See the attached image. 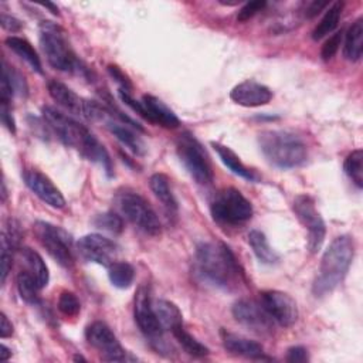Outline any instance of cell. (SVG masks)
Masks as SVG:
<instances>
[{
	"instance_id": "obj_1",
	"label": "cell",
	"mask_w": 363,
	"mask_h": 363,
	"mask_svg": "<svg viewBox=\"0 0 363 363\" xmlns=\"http://www.w3.org/2000/svg\"><path fill=\"white\" fill-rule=\"evenodd\" d=\"M194 272L200 281L233 292L245 284V275L238 259L224 242H201L196 248Z\"/></svg>"
},
{
	"instance_id": "obj_2",
	"label": "cell",
	"mask_w": 363,
	"mask_h": 363,
	"mask_svg": "<svg viewBox=\"0 0 363 363\" xmlns=\"http://www.w3.org/2000/svg\"><path fill=\"white\" fill-rule=\"evenodd\" d=\"M43 119L65 146L75 149L85 159L102 166L108 177L113 174L108 150L84 125L54 106L43 108Z\"/></svg>"
},
{
	"instance_id": "obj_3",
	"label": "cell",
	"mask_w": 363,
	"mask_h": 363,
	"mask_svg": "<svg viewBox=\"0 0 363 363\" xmlns=\"http://www.w3.org/2000/svg\"><path fill=\"white\" fill-rule=\"evenodd\" d=\"M353 257V238L347 234L336 237L322 255L318 275L312 284V294L316 298H320L336 289L345 279Z\"/></svg>"
},
{
	"instance_id": "obj_4",
	"label": "cell",
	"mask_w": 363,
	"mask_h": 363,
	"mask_svg": "<svg viewBox=\"0 0 363 363\" xmlns=\"http://www.w3.org/2000/svg\"><path fill=\"white\" fill-rule=\"evenodd\" d=\"M264 157L279 169H294L306 163L308 146L301 136L289 130H264L258 135Z\"/></svg>"
},
{
	"instance_id": "obj_5",
	"label": "cell",
	"mask_w": 363,
	"mask_h": 363,
	"mask_svg": "<svg viewBox=\"0 0 363 363\" xmlns=\"http://www.w3.org/2000/svg\"><path fill=\"white\" fill-rule=\"evenodd\" d=\"M38 34L40 47L52 68L64 72H75L79 75L86 74V68L74 54L62 27L45 20L40 23Z\"/></svg>"
},
{
	"instance_id": "obj_6",
	"label": "cell",
	"mask_w": 363,
	"mask_h": 363,
	"mask_svg": "<svg viewBox=\"0 0 363 363\" xmlns=\"http://www.w3.org/2000/svg\"><path fill=\"white\" fill-rule=\"evenodd\" d=\"M210 213L214 221L225 225L247 223L254 213L251 201L237 189L224 187L216 191L210 200Z\"/></svg>"
},
{
	"instance_id": "obj_7",
	"label": "cell",
	"mask_w": 363,
	"mask_h": 363,
	"mask_svg": "<svg viewBox=\"0 0 363 363\" xmlns=\"http://www.w3.org/2000/svg\"><path fill=\"white\" fill-rule=\"evenodd\" d=\"M176 153L197 184H208L213 182V167L203 145L190 132H182L176 139Z\"/></svg>"
},
{
	"instance_id": "obj_8",
	"label": "cell",
	"mask_w": 363,
	"mask_h": 363,
	"mask_svg": "<svg viewBox=\"0 0 363 363\" xmlns=\"http://www.w3.org/2000/svg\"><path fill=\"white\" fill-rule=\"evenodd\" d=\"M122 214L140 231L156 237L162 233L160 220L150 203L136 191L123 190L116 197Z\"/></svg>"
},
{
	"instance_id": "obj_9",
	"label": "cell",
	"mask_w": 363,
	"mask_h": 363,
	"mask_svg": "<svg viewBox=\"0 0 363 363\" xmlns=\"http://www.w3.org/2000/svg\"><path fill=\"white\" fill-rule=\"evenodd\" d=\"M34 234L45 251L61 267L67 269L74 267L72 238L64 228L38 220L34 224Z\"/></svg>"
},
{
	"instance_id": "obj_10",
	"label": "cell",
	"mask_w": 363,
	"mask_h": 363,
	"mask_svg": "<svg viewBox=\"0 0 363 363\" xmlns=\"http://www.w3.org/2000/svg\"><path fill=\"white\" fill-rule=\"evenodd\" d=\"M135 320L140 332L145 335L146 339H149L152 346L156 350H162L164 329L156 318L153 302L150 299V291L149 286L145 284L138 288L135 295Z\"/></svg>"
},
{
	"instance_id": "obj_11",
	"label": "cell",
	"mask_w": 363,
	"mask_h": 363,
	"mask_svg": "<svg viewBox=\"0 0 363 363\" xmlns=\"http://www.w3.org/2000/svg\"><path fill=\"white\" fill-rule=\"evenodd\" d=\"M294 211L301 224L308 230V248L312 254L318 252L325 241L326 225L319 211L315 207V201L308 194H299L294 200Z\"/></svg>"
},
{
	"instance_id": "obj_12",
	"label": "cell",
	"mask_w": 363,
	"mask_h": 363,
	"mask_svg": "<svg viewBox=\"0 0 363 363\" xmlns=\"http://www.w3.org/2000/svg\"><path fill=\"white\" fill-rule=\"evenodd\" d=\"M234 319L248 330L258 335H271L274 330V320L265 311L261 302L251 298L238 299L231 308Z\"/></svg>"
},
{
	"instance_id": "obj_13",
	"label": "cell",
	"mask_w": 363,
	"mask_h": 363,
	"mask_svg": "<svg viewBox=\"0 0 363 363\" xmlns=\"http://www.w3.org/2000/svg\"><path fill=\"white\" fill-rule=\"evenodd\" d=\"M85 339L95 350H98V353L104 360H108V362L126 360L125 349L122 347L116 335L112 332V329L106 323L101 320L92 322L85 329Z\"/></svg>"
},
{
	"instance_id": "obj_14",
	"label": "cell",
	"mask_w": 363,
	"mask_h": 363,
	"mask_svg": "<svg viewBox=\"0 0 363 363\" xmlns=\"http://www.w3.org/2000/svg\"><path fill=\"white\" fill-rule=\"evenodd\" d=\"M259 302L272 318L282 328H291L299 316L298 305L295 299L286 292L268 289L259 294Z\"/></svg>"
},
{
	"instance_id": "obj_15",
	"label": "cell",
	"mask_w": 363,
	"mask_h": 363,
	"mask_svg": "<svg viewBox=\"0 0 363 363\" xmlns=\"http://www.w3.org/2000/svg\"><path fill=\"white\" fill-rule=\"evenodd\" d=\"M78 254L88 262H94L102 267H109L116 261L118 245L102 234H86L77 241Z\"/></svg>"
},
{
	"instance_id": "obj_16",
	"label": "cell",
	"mask_w": 363,
	"mask_h": 363,
	"mask_svg": "<svg viewBox=\"0 0 363 363\" xmlns=\"http://www.w3.org/2000/svg\"><path fill=\"white\" fill-rule=\"evenodd\" d=\"M23 180L26 186L45 204L52 208H64L65 199L60 189L52 183V180L40 172L38 169L28 167L23 172Z\"/></svg>"
},
{
	"instance_id": "obj_17",
	"label": "cell",
	"mask_w": 363,
	"mask_h": 363,
	"mask_svg": "<svg viewBox=\"0 0 363 363\" xmlns=\"http://www.w3.org/2000/svg\"><path fill=\"white\" fill-rule=\"evenodd\" d=\"M230 98L237 105L245 108H257L267 105L272 99V91L261 82L245 79L231 89Z\"/></svg>"
},
{
	"instance_id": "obj_18",
	"label": "cell",
	"mask_w": 363,
	"mask_h": 363,
	"mask_svg": "<svg viewBox=\"0 0 363 363\" xmlns=\"http://www.w3.org/2000/svg\"><path fill=\"white\" fill-rule=\"evenodd\" d=\"M20 225L16 220L9 218L4 224L1 233V255H0V272H1V284L6 282L7 275L13 265V258L16 251H18L20 244Z\"/></svg>"
},
{
	"instance_id": "obj_19",
	"label": "cell",
	"mask_w": 363,
	"mask_h": 363,
	"mask_svg": "<svg viewBox=\"0 0 363 363\" xmlns=\"http://www.w3.org/2000/svg\"><path fill=\"white\" fill-rule=\"evenodd\" d=\"M48 94L52 98V101L64 108L65 111L78 115L81 118H85V104L86 99L81 98L77 92H74L69 86L62 84L61 81L51 79L47 85Z\"/></svg>"
},
{
	"instance_id": "obj_20",
	"label": "cell",
	"mask_w": 363,
	"mask_h": 363,
	"mask_svg": "<svg viewBox=\"0 0 363 363\" xmlns=\"http://www.w3.org/2000/svg\"><path fill=\"white\" fill-rule=\"evenodd\" d=\"M142 104H143L147 121L150 123H156L167 129H174L180 125V119L177 118V115L159 98L153 95H143Z\"/></svg>"
},
{
	"instance_id": "obj_21",
	"label": "cell",
	"mask_w": 363,
	"mask_h": 363,
	"mask_svg": "<svg viewBox=\"0 0 363 363\" xmlns=\"http://www.w3.org/2000/svg\"><path fill=\"white\" fill-rule=\"evenodd\" d=\"M102 122L105 123L106 129L130 152H133L138 156H143L146 153V146H145L143 140L138 136V133L133 130V128H128V125H125L119 121H115V118L111 115L109 109H108V115L105 116V119Z\"/></svg>"
},
{
	"instance_id": "obj_22",
	"label": "cell",
	"mask_w": 363,
	"mask_h": 363,
	"mask_svg": "<svg viewBox=\"0 0 363 363\" xmlns=\"http://www.w3.org/2000/svg\"><path fill=\"white\" fill-rule=\"evenodd\" d=\"M221 340L223 346L227 352L235 356H242L247 359H264L265 352L264 347L251 339H247L244 336L221 330Z\"/></svg>"
},
{
	"instance_id": "obj_23",
	"label": "cell",
	"mask_w": 363,
	"mask_h": 363,
	"mask_svg": "<svg viewBox=\"0 0 363 363\" xmlns=\"http://www.w3.org/2000/svg\"><path fill=\"white\" fill-rule=\"evenodd\" d=\"M211 146H213V149L216 150V153L218 155L221 163H223L231 173H234L235 176H238V177H241V179H244V180L252 182V183L259 182L258 173H257L255 170L247 167V166L241 162L240 156H238L234 150H231L228 146H224V145L217 143V142H211Z\"/></svg>"
},
{
	"instance_id": "obj_24",
	"label": "cell",
	"mask_w": 363,
	"mask_h": 363,
	"mask_svg": "<svg viewBox=\"0 0 363 363\" xmlns=\"http://www.w3.org/2000/svg\"><path fill=\"white\" fill-rule=\"evenodd\" d=\"M149 186H150L153 194L162 203L167 216L169 217H176L179 206H177V200H176V197H174V194L170 189L169 177L163 173H155L149 179Z\"/></svg>"
},
{
	"instance_id": "obj_25",
	"label": "cell",
	"mask_w": 363,
	"mask_h": 363,
	"mask_svg": "<svg viewBox=\"0 0 363 363\" xmlns=\"http://www.w3.org/2000/svg\"><path fill=\"white\" fill-rule=\"evenodd\" d=\"M18 252H20V258H21V264L24 265V269H27L35 278L41 289L45 288L50 281V272L41 255L28 247L20 248Z\"/></svg>"
},
{
	"instance_id": "obj_26",
	"label": "cell",
	"mask_w": 363,
	"mask_h": 363,
	"mask_svg": "<svg viewBox=\"0 0 363 363\" xmlns=\"http://www.w3.org/2000/svg\"><path fill=\"white\" fill-rule=\"evenodd\" d=\"M156 318L164 330H174L183 326V315L176 303L167 299H157L153 302Z\"/></svg>"
},
{
	"instance_id": "obj_27",
	"label": "cell",
	"mask_w": 363,
	"mask_h": 363,
	"mask_svg": "<svg viewBox=\"0 0 363 363\" xmlns=\"http://www.w3.org/2000/svg\"><path fill=\"white\" fill-rule=\"evenodd\" d=\"M363 54V18L359 17L347 28L343 43V55L349 61H359Z\"/></svg>"
},
{
	"instance_id": "obj_28",
	"label": "cell",
	"mask_w": 363,
	"mask_h": 363,
	"mask_svg": "<svg viewBox=\"0 0 363 363\" xmlns=\"http://www.w3.org/2000/svg\"><path fill=\"white\" fill-rule=\"evenodd\" d=\"M4 44L16 55H18L21 60H24L37 74H43V65H41L40 57H38L37 51L34 50V47L26 38H21L17 35H10L4 40Z\"/></svg>"
},
{
	"instance_id": "obj_29",
	"label": "cell",
	"mask_w": 363,
	"mask_h": 363,
	"mask_svg": "<svg viewBox=\"0 0 363 363\" xmlns=\"http://www.w3.org/2000/svg\"><path fill=\"white\" fill-rule=\"evenodd\" d=\"M248 244L259 262L272 265L279 261V255L272 250V247L269 245V242L262 231L251 230L248 233Z\"/></svg>"
},
{
	"instance_id": "obj_30",
	"label": "cell",
	"mask_w": 363,
	"mask_h": 363,
	"mask_svg": "<svg viewBox=\"0 0 363 363\" xmlns=\"http://www.w3.org/2000/svg\"><path fill=\"white\" fill-rule=\"evenodd\" d=\"M343 1H335L329 6V9L326 10L325 16L320 18V21L318 23V26L313 28L312 31V38L313 40H320L329 34H332L335 31V28L339 24L342 11H343Z\"/></svg>"
},
{
	"instance_id": "obj_31",
	"label": "cell",
	"mask_w": 363,
	"mask_h": 363,
	"mask_svg": "<svg viewBox=\"0 0 363 363\" xmlns=\"http://www.w3.org/2000/svg\"><path fill=\"white\" fill-rule=\"evenodd\" d=\"M16 286L18 291L20 298L31 305H37L40 302V296L38 292L41 291L38 282L35 281V278L27 271V269H21L18 271L17 277H16Z\"/></svg>"
},
{
	"instance_id": "obj_32",
	"label": "cell",
	"mask_w": 363,
	"mask_h": 363,
	"mask_svg": "<svg viewBox=\"0 0 363 363\" xmlns=\"http://www.w3.org/2000/svg\"><path fill=\"white\" fill-rule=\"evenodd\" d=\"M108 278L115 288L126 289L135 279V268L125 261H115L108 267Z\"/></svg>"
},
{
	"instance_id": "obj_33",
	"label": "cell",
	"mask_w": 363,
	"mask_h": 363,
	"mask_svg": "<svg viewBox=\"0 0 363 363\" xmlns=\"http://www.w3.org/2000/svg\"><path fill=\"white\" fill-rule=\"evenodd\" d=\"M172 333L187 354H190L193 357H204L210 353V349L207 346H204L201 342H199L189 332H186L183 326L176 328L174 330H172Z\"/></svg>"
},
{
	"instance_id": "obj_34",
	"label": "cell",
	"mask_w": 363,
	"mask_h": 363,
	"mask_svg": "<svg viewBox=\"0 0 363 363\" xmlns=\"http://www.w3.org/2000/svg\"><path fill=\"white\" fill-rule=\"evenodd\" d=\"M1 82L6 84L13 94H17L20 96H27L28 95V86L27 82L16 68L7 64V61L3 58V68H1Z\"/></svg>"
},
{
	"instance_id": "obj_35",
	"label": "cell",
	"mask_w": 363,
	"mask_h": 363,
	"mask_svg": "<svg viewBox=\"0 0 363 363\" xmlns=\"http://www.w3.org/2000/svg\"><path fill=\"white\" fill-rule=\"evenodd\" d=\"M343 170L347 177L359 187H363V150L356 149L349 153L343 162Z\"/></svg>"
},
{
	"instance_id": "obj_36",
	"label": "cell",
	"mask_w": 363,
	"mask_h": 363,
	"mask_svg": "<svg viewBox=\"0 0 363 363\" xmlns=\"http://www.w3.org/2000/svg\"><path fill=\"white\" fill-rule=\"evenodd\" d=\"M94 224H95V227L105 230L108 233H112V234H121L123 230L122 217L112 211H106V213L96 216L94 220Z\"/></svg>"
},
{
	"instance_id": "obj_37",
	"label": "cell",
	"mask_w": 363,
	"mask_h": 363,
	"mask_svg": "<svg viewBox=\"0 0 363 363\" xmlns=\"http://www.w3.org/2000/svg\"><path fill=\"white\" fill-rule=\"evenodd\" d=\"M58 311L68 318L77 316L81 311V303H79L77 295L69 291L61 292V295L58 298Z\"/></svg>"
},
{
	"instance_id": "obj_38",
	"label": "cell",
	"mask_w": 363,
	"mask_h": 363,
	"mask_svg": "<svg viewBox=\"0 0 363 363\" xmlns=\"http://www.w3.org/2000/svg\"><path fill=\"white\" fill-rule=\"evenodd\" d=\"M342 37H343V31H335L322 45L320 50V57L323 61H329L335 57V54L337 52L340 43H342Z\"/></svg>"
},
{
	"instance_id": "obj_39",
	"label": "cell",
	"mask_w": 363,
	"mask_h": 363,
	"mask_svg": "<svg viewBox=\"0 0 363 363\" xmlns=\"http://www.w3.org/2000/svg\"><path fill=\"white\" fill-rule=\"evenodd\" d=\"M265 6H267V1H265V0H255V1H248V3H245V4L240 9V11H238V14H237V21L244 23V21L252 18V17H254L258 11H261Z\"/></svg>"
},
{
	"instance_id": "obj_40",
	"label": "cell",
	"mask_w": 363,
	"mask_h": 363,
	"mask_svg": "<svg viewBox=\"0 0 363 363\" xmlns=\"http://www.w3.org/2000/svg\"><path fill=\"white\" fill-rule=\"evenodd\" d=\"M108 72H109V75L121 85V89H125V91L130 92V89H132V82H130L129 77H128L118 65L109 64V65H108Z\"/></svg>"
},
{
	"instance_id": "obj_41",
	"label": "cell",
	"mask_w": 363,
	"mask_h": 363,
	"mask_svg": "<svg viewBox=\"0 0 363 363\" xmlns=\"http://www.w3.org/2000/svg\"><path fill=\"white\" fill-rule=\"evenodd\" d=\"M0 118L1 123L10 133H16V121L11 113V106L9 102H0Z\"/></svg>"
},
{
	"instance_id": "obj_42",
	"label": "cell",
	"mask_w": 363,
	"mask_h": 363,
	"mask_svg": "<svg viewBox=\"0 0 363 363\" xmlns=\"http://www.w3.org/2000/svg\"><path fill=\"white\" fill-rule=\"evenodd\" d=\"M286 362L289 363H305L309 360V354L306 347L303 346H292L286 350Z\"/></svg>"
},
{
	"instance_id": "obj_43",
	"label": "cell",
	"mask_w": 363,
	"mask_h": 363,
	"mask_svg": "<svg viewBox=\"0 0 363 363\" xmlns=\"http://www.w3.org/2000/svg\"><path fill=\"white\" fill-rule=\"evenodd\" d=\"M0 24L4 30H7L10 33H16V31H20L23 28V23L18 18H16L13 16H9L6 13H1Z\"/></svg>"
},
{
	"instance_id": "obj_44",
	"label": "cell",
	"mask_w": 363,
	"mask_h": 363,
	"mask_svg": "<svg viewBox=\"0 0 363 363\" xmlns=\"http://www.w3.org/2000/svg\"><path fill=\"white\" fill-rule=\"evenodd\" d=\"M329 6V1H320V0H312L306 4L305 9V16L308 18H312L315 16H318L323 9H326Z\"/></svg>"
},
{
	"instance_id": "obj_45",
	"label": "cell",
	"mask_w": 363,
	"mask_h": 363,
	"mask_svg": "<svg viewBox=\"0 0 363 363\" xmlns=\"http://www.w3.org/2000/svg\"><path fill=\"white\" fill-rule=\"evenodd\" d=\"M13 323L9 320V318L6 316L4 312L0 313V337L6 339L10 337L13 335Z\"/></svg>"
},
{
	"instance_id": "obj_46",
	"label": "cell",
	"mask_w": 363,
	"mask_h": 363,
	"mask_svg": "<svg viewBox=\"0 0 363 363\" xmlns=\"http://www.w3.org/2000/svg\"><path fill=\"white\" fill-rule=\"evenodd\" d=\"M10 357H11V350L6 345H1L0 346V362H6Z\"/></svg>"
},
{
	"instance_id": "obj_47",
	"label": "cell",
	"mask_w": 363,
	"mask_h": 363,
	"mask_svg": "<svg viewBox=\"0 0 363 363\" xmlns=\"http://www.w3.org/2000/svg\"><path fill=\"white\" fill-rule=\"evenodd\" d=\"M43 7H47V9H50V11H51L52 14H55V16H60L58 7H57L55 4H52V3H50V1H45V3H43Z\"/></svg>"
},
{
	"instance_id": "obj_48",
	"label": "cell",
	"mask_w": 363,
	"mask_h": 363,
	"mask_svg": "<svg viewBox=\"0 0 363 363\" xmlns=\"http://www.w3.org/2000/svg\"><path fill=\"white\" fill-rule=\"evenodd\" d=\"M6 197H7V190H6V184H4V182H3V183H1V200L4 201Z\"/></svg>"
},
{
	"instance_id": "obj_49",
	"label": "cell",
	"mask_w": 363,
	"mask_h": 363,
	"mask_svg": "<svg viewBox=\"0 0 363 363\" xmlns=\"http://www.w3.org/2000/svg\"><path fill=\"white\" fill-rule=\"evenodd\" d=\"M74 360H75V362H79V360H81V362H85L86 359H85V357H82L81 354H75V356H74Z\"/></svg>"
}]
</instances>
